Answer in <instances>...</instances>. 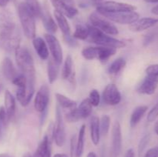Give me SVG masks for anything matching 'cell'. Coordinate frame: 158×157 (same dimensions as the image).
<instances>
[{
  "mask_svg": "<svg viewBox=\"0 0 158 157\" xmlns=\"http://www.w3.org/2000/svg\"><path fill=\"white\" fill-rule=\"evenodd\" d=\"M15 61L17 66L21 70L22 74L26 76L28 86L35 89V69L34 61L29 49L25 47H19L15 50Z\"/></svg>",
  "mask_w": 158,
  "mask_h": 157,
  "instance_id": "obj_1",
  "label": "cell"
},
{
  "mask_svg": "<svg viewBox=\"0 0 158 157\" xmlns=\"http://www.w3.org/2000/svg\"><path fill=\"white\" fill-rule=\"evenodd\" d=\"M18 13L25 35L28 38H35V16L26 2L18 5Z\"/></svg>",
  "mask_w": 158,
  "mask_h": 157,
  "instance_id": "obj_2",
  "label": "cell"
},
{
  "mask_svg": "<svg viewBox=\"0 0 158 157\" xmlns=\"http://www.w3.org/2000/svg\"><path fill=\"white\" fill-rule=\"evenodd\" d=\"M88 27L89 29V35L87 40L89 42H93L100 46L112 47L115 49H120L126 46L123 41L114 38L90 25H89Z\"/></svg>",
  "mask_w": 158,
  "mask_h": 157,
  "instance_id": "obj_3",
  "label": "cell"
},
{
  "mask_svg": "<svg viewBox=\"0 0 158 157\" xmlns=\"http://www.w3.org/2000/svg\"><path fill=\"white\" fill-rule=\"evenodd\" d=\"M21 35L17 27L0 32V48L8 52H15L20 46Z\"/></svg>",
  "mask_w": 158,
  "mask_h": 157,
  "instance_id": "obj_4",
  "label": "cell"
},
{
  "mask_svg": "<svg viewBox=\"0 0 158 157\" xmlns=\"http://www.w3.org/2000/svg\"><path fill=\"white\" fill-rule=\"evenodd\" d=\"M117 52V49L105 46L85 48L82 50V55L87 60L97 59L102 62H106L111 56Z\"/></svg>",
  "mask_w": 158,
  "mask_h": 157,
  "instance_id": "obj_5",
  "label": "cell"
},
{
  "mask_svg": "<svg viewBox=\"0 0 158 157\" xmlns=\"http://www.w3.org/2000/svg\"><path fill=\"white\" fill-rule=\"evenodd\" d=\"M100 15L110 21L123 25H131L137 21L140 17L139 13L134 12H110L105 11H97Z\"/></svg>",
  "mask_w": 158,
  "mask_h": 157,
  "instance_id": "obj_6",
  "label": "cell"
},
{
  "mask_svg": "<svg viewBox=\"0 0 158 157\" xmlns=\"http://www.w3.org/2000/svg\"><path fill=\"white\" fill-rule=\"evenodd\" d=\"M93 105L91 104L89 98L85 99L78 107L69 110L66 114V119L69 123H77L82 119H86L92 113Z\"/></svg>",
  "mask_w": 158,
  "mask_h": 157,
  "instance_id": "obj_7",
  "label": "cell"
},
{
  "mask_svg": "<svg viewBox=\"0 0 158 157\" xmlns=\"http://www.w3.org/2000/svg\"><path fill=\"white\" fill-rule=\"evenodd\" d=\"M89 23L90 26L100 29L107 35H116L119 33L117 26L107 18H103L98 12H94L89 15Z\"/></svg>",
  "mask_w": 158,
  "mask_h": 157,
  "instance_id": "obj_8",
  "label": "cell"
},
{
  "mask_svg": "<svg viewBox=\"0 0 158 157\" xmlns=\"http://www.w3.org/2000/svg\"><path fill=\"white\" fill-rule=\"evenodd\" d=\"M53 140L57 146L62 147L66 142V129L63 116L62 115L61 108L59 106H56V123L54 125Z\"/></svg>",
  "mask_w": 158,
  "mask_h": 157,
  "instance_id": "obj_9",
  "label": "cell"
},
{
  "mask_svg": "<svg viewBox=\"0 0 158 157\" xmlns=\"http://www.w3.org/2000/svg\"><path fill=\"white\" fill-rule=\"evenodd\" d=\"M96 8L97 11H105L110 12H134L137 9V7L133 5L115 1H103L97 2Z\"/></svg>",
  "mask_w": 158,
  "mask_h": 157,
  "instance_id": "obj_10",
  "label": "cell"
},
{
  "mask_svg": "<svg viewBox=\"0 0 158 157\" xmlns=\"http://www.w3.org/2000/svg\"><path fill=\"white\" fill-rule=\"evenodd\" d=\"M49 102V89L47 85H43L37 92L34 100V107L39 112L47 110Z\"/></svg>",
  "mask_w": 158,
  "mask_h": 157,
  "instance_id": "obj_11",
  "label": "cell"
},
{
  "mask_svg": "<svg viewBox=\"0 0 158 157\" xmlns=\"http://www.w3.org/2000/svg\"><path fill=\"white\" fill-rule=\"evenodd\" d=\"M45 39L52 54V58L60 65L63 62V49L59 40L52 34H45Z\"/></svg>",
  "mask_w": 158,
  "mask_h": 157,
  "instance_id": "obj_12",
  "label": "cell"
},
{
  "mask_svg": "<svg viewBox=\"0 0 158 157\" xmlns=\"http://www.w3.org/2000/svg\"><path fill=\"white\" fill-rule=\"evenodd\" d=\"M122 149L121 127L119 122H115L112 129V145L110 157H119Z\"/></svg>",
  "mask_w": 158,
  "mask_h": 157,
  "instance_id": "obj_13",
  "label": "cell"
},
{
  "mask_svg": "<svg viewBox=\"0 0 158 157\" xmlns=\"http://www.w3.org/2000/svg\"><path fill=\"white\" fill-rule=\"evenodd\" d=\"M103 99L109 106L118 105L121 101V94L115 84H109L103 92Z\"/></svg>",
  "mask_w": 158,
  "mask_h": 157,
  "instance_id": "obj_14",
  "label": "cell"
},
{
  "mask_svg": "<svg viewBox=\"0 0 158 157\" xmlns=\"http://www.w3.org/2000/svg\"><path fill=\"white\" fill-rule=\"evenodd\" d=\"M158 24V18H151V17H144V18H138L137 21L129 26L130 30L132 32H142L147 30L150 28L154 27Z\"/></svg>",
  "mask_w": 158,
  "mask_h": 157,
  "instance_id": "obj_15",
  "label": "cell"
},
{
  "mask_svg": "<svg viewBox=\"0 0 158 157\" xmlns=\"http://www.w3.org/2000/svg\"><path fill=\"white\" fill-rule=\"evenodd\" d=\"M158 87V78L147 75L138 87V92L143 95H151L155 93Z\"/></svg>",
  "mask_w": 158,
  "mask_h": 157,
  "instance_id": "obj_16",
  "label": "cell"
},
{
  "mask_svg": "<svg viewBox=\"0 0 158 157\" xmlns=\"http://www.w3.org/2000/svg\"><path fill=\"white\" fill-rule=\"evenodd\" d=\"M50 2L52 6L55 8V10L61 12L67 18H72L78 14V9L71 5L67 4L63 0H50Z\"/></svg>",
  "mask_w": 158,
  "mask_h": 157,
  "instance_id": "obj_17",
  "label": "cell"
},
{
  "mask_svg": "<svg viewBox=\"0 0 158 157\" xmlns=\"http://www.w3.org/2000/svg\"><path fill=\"white\" fill-rule=\"evenodd\" d=\"M52 139V135L49 133L46 134L40 143L32 157H51V143Z\"/></svg>",
  "mask_w": 158,
  "mask_h": 157,
  "instance_id": "obj_18",
  "label": "cell"
},
{
  "mask_svg": "<svg viewBox=\"0 0 158 157\" xmlns=\"http://www.w3.org/2000/svg\"><path fill=\"white\" fill-rule=\"evenodd\" d=\"M16 27L12 14L5 7H0V32Z\"/></svg>",
  "mask_w": 158,
  "mask_h": 157,
  "instance_id": "obj_19",
  "label": "cell"
},
{
  "mask_svg": "<svg viewBox=\"0 0 158 157\" xmlns=\"http://www.w3.org/2000/svg\"><path fill=\"white\" fill-rule=\"evenodd\" d=\"M0 72L6 79L11 82L13 81L14 78L19 75L12 61L8 57H6L2 61L0 65Z\"/></svg>",
  "mask_w": 158,
  "mask_h": 157,
  "instance_id": "obj_20",
  "label": "cell"
},
{
  "mask_svg": "<svg viewBox=\"0 0 158 157\" xmlns=\"http://www.w3.org/2000/svg\"><path fill=\"white\" fill-rule=\"evenodd\" d=\"M35 92V89L29 88V86L23 88H18L16 91V98L23 106H26L29 104Z\"/></svg>",
  "mask_w": 158,
  "mask_h": 157,
  "instance_id": "obj_21",
  "label": "cell"
},
{
  "mask_svg": "<svg viewBox=\"0 0 158 157\" xmlns=\"http://www.w3.org/2000/svg\"><path fill=\"white\" fill-rule=\"evenodd\" d=\"M32 45L36 52L37 55L42 60H46L49 58V49L45 42L41 37H35L32 39Z\"/></svg>",
  "mask_w": 158,
  "mask_h": 157,
  "instance_id": "obj_22",
  "label": "cell"
},
{
  "mask_svg": "<svg viewBox=\"0 0 158 157\" xmlns=\"http://www.w3.org/2000/svg\"><path fill=\"white\" fill-rule=\"evenodd\" d=\"M42 21H43V26L45 29L48 31L50 34H54L56 32L58 26L57 23H56L55 20L52 17V15L49 13V10L46 8H43V14H42Z\"/></svg>",
  "mask_w": 158,
  "mask_h": 157,
  "instance_id": "obj_23",
  "label": "cell"
},
{
  "mask_svg": "<svg viewBox=\"0 0 158 157\" xmlns=\"http://www.w3.org/2000/svg\"><path fill=\"white\" fill-rule=\"evenodd\" d=\"M54 16H55L57 26L61 29L62 32H63V36L71 35L70 26H69V23H68L66 17L63 14H62L61 12H58L56 10L54 11Z\"/></svg>",
  "mask_w": 158,
  "mask_h": 157,
  "instance_id": "obj_24",
  "label": "cell"
},
{
  "mask_svg": "<svg viewBox=\"0 0 158 157\" xmlns=\"http://www.w3.org/2000/svg\"><path fill=\"white\" fill-rule=\"evenodd\" d=\"M100 119L97 116H93L90 120V137L95 146L99 144L100 138Z\"/></svg>",
  "mask_w": 158,
  "mask_h": 157,
  "instance_id": "obj_25",
  "label": "cell"
},
{
  "mask_svg": "<svg viewBox=\"0 0 158 157\" xmlns=\"http://www.w3.org/2000/svg\"><path fill=\"white\" fill-rule=\"evenodd\" d=\"M148 109V107L147 106H140L134 109V112L131 114V120H130V125H131V128H134L135 126H137V125L143 119V115H145Z\"/></svg>",
  "mask_w": 158,
  "mask_h": 157,
  "instance_id": "obj_26",
  "label": "cell"
},
{
  "mask_svg": "<svg viewBox=\"0 0 158 157\" xmlns=\"http://www.w3.org/2000/svg\"><path fill=\"white\" fill-rule=\"evenodd\" d=\"M5 109L9 115V119L12 118L15 112V99L9 91L5 92Z\"/></svg>",
  "mask_w": 158,
  "mask_h": 157,
  "instance_id": "obj_27",
  "label": "cell"
},
{
  "mask_svg": "<svg viewBox=\"0 0 158 157\" xmlns=\"http://www.w3.org/2000/svg\"><path fill=\"white\" fill-rule=\"evenodd\" d=\"M59 72H60V65L52 58H49V62H48L47 74L49 83L50 84L55 83L56 80L57 79L59 75Z\"/></svg>",
  "mask_w": 158,
  "mask_h": 157,
  "instance_id": "obj_28",
  "label": "cell"
},
{
  "mask_svg": "<svg viewBox=\"0 0 158 157\" xmlns=\"http://www.w3.org/2000/svg\"><path fill=\"white\" fill-rule=\"evenodd\" d=\"M73 62L72 56L68 55L65 59L63 70H62V78L63 79L68 81L72 77L75 76V72L73 70Z\"/></svg>",
  "mask_w": 158,
  "mask_h": 157,
  "instance_id": "obj_29",
  "label": "cell"
},
{
  "mask_svg": "<svg viewBox=\"0 0 158 157\" xmlns=\"http://www.w3.org/2000/svg\"><path fill=\"white\" fill-rule=\"evenodd\" d=\"M56 100L58 102L59 105L60 106V107L63 108V109L71 110V109L77 108V102L68 98V97L65 96L63 94L56 93Z\"/></svg>",
  "mask_w": 158,
  "mask_h": 157,
  "instance_id": "obj_30",
  "label": "cell"
},
{
  "mask_svg": "<svg viewBox=\"0 0 158 157\" xmlns=\"http://www.w3.org/2000/svg\"><path fill=\"white\" fill-rule=\"evenodd\" d=\"M127 62L124 58H118L114 60L108 68V72L110 75H117L121 72L126 66Z\"/></svg>",
  "mask_w": 158,
  "mask_h": 157,
  "instance_id": "obj_31",
  "label": "cell"
},
{
  "mask_svg": "<svg viewBox=\"0 0 158 157\" xmlns=\"http://www.w3.org/2000/svg\"><path fill=\"white\" fill-rule=\"evenodd\" d=\"M72 35L76 39L87 40L89 35V27H88V26H83L82 24L77 25L75 32H73Z\"/></svg>",
  "mask_w": 158,
  "mask_h": 157,
  "instance_id": "obj_32",
  "label": "cell"
},
{
  "mask_svg": "<svg viewBox=\"0 0 158 157\" xmlns=\"http://www.w3.org/2000/svg\"><path fill=\"white\" fill-rule=\"evenodd\" d=\"M85 131H86V126L83 125L80 127V131L77 137V157H82L83 153V149H84V139H85Z\"/></svg>",
  "mask_w": 158,
  "mask_h": 157,
  "instance_id": "obj_33",
  "label": "cell"
},
{
  "mask_svg": "<svg viewBox=\"0 0 158 157\" xmlns=\"http://www.w3.org/2000/svg\"><path fill=\"white\" fill-rule=\"evenodd\" d=\"M25 2L33 12L35 18H41L43 14V8L40 6L38 0H26Z\"/></svg>",
  "mask_w": 158,
  "mask_h": 157,
  "instance_id": "obj_34",
  "label": "cell"
},
{
  "mask_svg": "<svg viewBox=\"0 0 158 157\" xmlns=\"http://www.w3.org/2000/svg\"><path fill=\"white\" fill-rule=\"evenodd\" d=\"M110 125V118L109 115H104L101 117L100 121V132L103 135H106L109 132Z\"/></svg>",
  "mask_w": 158,
  "mask_h": 157,
  "instance_id": "obj_35",
  "label": "cell"
},
{
  "mask_svg": "<svg viewBox=\"0 0 158 157\" xmlns=\"http://www.w3.org/2000/svg\"><path fill=\"white\" fill-rule=\"evenodd\" d=\"M150 140H151V135H150V134H147L144 136L142 137V139H140L138 145V154L140 156L141 155V154L143 153V151H144L145 149L147 148Z\"/></svg>",
  "mask_w": 158,
  "mask_h": 157,
  "instance_id": "obj_36",
  "label": "cell"
},
{
  "mask_svg": "<svg viewBox=\"0 0 158 157\" xmlns=\"http://www.w3.org/2000/svg\"><path fill=\"white\" fill-rule=\"evenodd\" d=\"M89 99L93 106H98L100 103V95L97 89H93L89 92Z\"/></svg>",
  "mask_w": 158,
  "mask_h": 157,
  "instance_id": "obj_37",
  "label": "cell"
},
{
  "mask_svg": "<svg viewBox=\"0 0 158 157\" xmlns=\"http://www.w3.org/2000/svg\"><path fill=\"white\" fill-rule=\"evenodd\" d=\"M157 117H158V103L152 108V109H151V110H150V112H148L147 119H148V123H152V122H154Z\"/></svg>",
  "mask_w": 158,
  "mask_h": 157,
  "instance_id": "obj_38",
  "label": "cell"
},
{
  "mask_svg": "<svg viewBox=\"0 0 158 157\" xmlns=\"http://www.w3.org/2000/svg\"><path fill=\"white\" fill-rule=\"evenodd\" d=\"M77 135H73L70 139V157H77Z\"/></svg>",
  "mask_w": 158,
  "mask_h": 157,
  "instance_id": "obj_39",
  "label": "cell"
},
{
  "mask_svg": "<svg viewBox=\"0 0 158 157\" xmlns=\"http://www.w3.org/2000/svg\"><path fill=\"white\" fill-rule=\"evenodd\" d=\"M9 120L10 119H9V115H8L7 112H6L5 107L0 106V123H1V124L4 126H7Z\"/></svg>",
  "mask_w": 158,
  "mask_h": 157,
  "instance_id": "obj_40",
  "label": "cell"
},
{
  "mask_svg": "<svg viewBox=\"0 0 158 157\" xmlns=\"http://www.w3.org/2000/svg\"><path fill=\"white\" fill-rule=\"evenodd\" d=\"M147 75L158 78V64L150 65L146 69Z\"/></svg>",
  "mask_w": 158,
  "mask_h": 157,
  "instance_id": "obj_41",
  "label": "cell"
},
{
  "mask_svg": "<svg viewBox=\"0 0 158 157\" xmlns=\"http://www.w3.org/2000/svg\"><path fill=\"white\" fill-rule=\"evenodd\" d=\"M63 38H64L65 42H66L69 46H71V47L74 48L76 47V46H78V43H77V40H76V38H74L73 37L72 35H68V36H63Z\"/></svg>",
  "mask_w": 158,
  "mask_h": 157,
  "instance_id": "obj_42",
  "label": "cell"
},
{
  "mask_svg": "<svg viewBox=\"0 0 158 157\" xmlns=\"http://www.w3.org/2000/svg\"><path fill=\"white\" fill-rule=\"evenodd\" d=\"M143 157H158V146L148 149Z\"/></svg>",
  "mask_w": 158,
  "mask_h": 157,
  "instance_id": "obj_43",
  "label": "cell"
},
{
  "mask_svg": "<svg viewBox=\"0 0 158 157\" xmlns=\"http://www.w3.org/2000/svg\"><path fill=\"white\" fill-rule=\"evenodd\" d=\"M125 157H135V154H134V151L133 150V149H129L127 151Z\"/></svg>",
  "mask_w": 158,
  "mask_h": 157,
  "instance_id": "obj_44",
  "label": "cell"
},
{
  "mask_svg": "<svg viewBox=\"0 0 158 157\" xmlns=\"http://www.w3.org/2000/svg\"><path fill=\"white\" fill-rule=\"evenodd\" d=\"M10 0H0V7H6Z\"/></svg>",
  "mask_w": 158,
  "mask_h": 157,
  "instance_id": "obj_45",
  "label": "cell"
},
{
  "mask_svg": "<svg viewBox=\"0 0 158 157\" xmlns=\"http://www.w3.org/2000/svg\"><path fill=\"white\" fill-rule=\"evenodd\" d=\"M151 12H152L154 15H158V5L157 6H154V8H152V9H151Z\"/></svg>",
  "mask_w": 158,
  "mask_h": 157,
  "instance_id": "obj_46",
  "label": "cell"
},
{
  "mask_svg": "<svg viewBox=\"0 0 158 157\" xmlns=\"http://www.w3.org/2000/svg\"><path fill=\"white\" fill-rule=\"evenodd\" d=\"M53 157H69L66 154L64 153H56L54 155Z\"/></svg>",
  "mask_w": 158,
  "mask_h": 157,
  "instance_id": "obj_47",
  "label": "cell"
},
{
  "mask_svg": "<svg viewBox=\"0 0 158 157\" xmlns=\"http://www.w3.org/2000/svg\"><path fill=\"white\" fill-rule=\"evenodd\" d=\"M86 157H97V155H96L95 152H89V153L87 154V156Z\"/></svg>",
  "mask_w": 158,
  "mask_h": 157,
  "instance_id": "obj_48",
  "label": "cell"
},
{
  "mask_svg": "<svg viewBox=\"0 0 158 157\" xmlns=\"http://www.w3.org/2000/svg\"><path fill=\"white\" fill-rule=\"evenodd\" d=\"M0 157H13L8 153H0Z\"/></svg>",
  "mask_w": 158,
  "mask_h": 157,
  "instance_id": "obj_49",
  "label": "cell"
},
{
  "mask_svg": "<svg viewBox=\"0 0 158 157\" xmlns=\"http://www.w3.org/2000/svg\"><path fill=\"white\" fill-rule=\"evenodd\" d=\"M148 3H158V0H144Z\"/></svg>",
  "mask_w": 158,
  "mask_h": 157,
  "instance_id": "obj_50",
  "label": "cell"
},
{
  "mask_svg": "<svg viewBox=\"0 0 158 157\" xmlns=\"http://www.w3.org/2000/svg\"><path fill=\"white\" fill-rule=\"evenodd\" d=\"M154 131H155L156 134L158 135V123H156L155 126H154Z\"/></svg>",
  "mask_w": 158,
  "mask_h": 157,
  "instance_id": "obj_51",
  "label": "cell"
},
{
  "mask_svg": "<svg viewBox=\"0 0 158 157\" xmlns=\"http://www.w3.org/2000/svg\"><path fill=\"white\" fill-rule=\"evenodd\" d=\"M63 1H64L65 2H66L67 4L71 5V6H72L73 3V0H63Z\"/></svg>",
  "mask_w": 158,
  "mask_h": 157,
  "instance_id": "obj_52",
  "label": "cell"
},
{
  "mask_svg": "<svg viewBox=\"0 0 158 157\" xmlns=\"http://www.w3.org/2000/svg\"><path fill=\"white\" fill-rule=\"evenodd\" d=\"M23 157H32V155H31V154L29 153V152H26V153L23 155Z\"/></svg>",
  "mask_w": 158,
  "mask_h": 157,
  "instance_id": "obj_53",
  "label": "cell"
},
{
  "mask_svg": "<svg viewBox=\"0 0 158 157\" xmlns=\"http://www.w3.org/2000/svg\"><path fill=\"white\" fill-rule=\"evenodd\" d=\"M90 1H93V2H103L104 0H90Z\"/></svg>",
  "mask_w": 158,
  "mask_h": 157,
  "instance_id": "obj_54",
  "label": "cell"
},
{
  "mask_svg": "<svg viewBox=\"0 0 158 157\" xmlns=\"http://www.w3.org/2000/svg\"><path fill=\"white\" fill-rule=\"evenodd\" d=\"M1 89H2V83L0 82V92H1Z\"/></svg>",
  "mask_w": 158,
  "mask_h": 157,
  "instance_id": "obj_55",
  "label": "cell"
},
{
  "mask_svg": "<svg viewBox=\"0 0 158 157\" xmlns=\"http://www.w3.org/2000/svg\"><path fill=\"white\" fill-rule=\"evenodd\" d=\"M0 135H1V129H0Z\"/></svg>",
  "mask_w": 158,
  "mask_h": 157,
  "instance_id": "obj_56",
  "label": "cell"
}]
</instances>
